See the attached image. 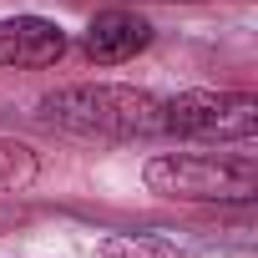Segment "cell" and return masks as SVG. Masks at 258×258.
<instances>
[{
    "label": "cell",
    "instance_id": "6da1fadb",
    "mask_svg": "<svg viewBox=\"0 0 258 258\" xmlns=\"http://www.w3.org/2000/svg\"><path fill=\"white\" fill-rule=\"evenodd\" d=\"M36 116L51 132L91 137V142H142L162 132V101L142 86H121V81L56 86L36 101Z\"/></svg>",
    "mask_w": 258,
    "mask_h": 258
},
{
    "label": "cell",
    "instance_id": "7a4b0ae2",
    "mask_svg": "<svg viewBox=\"0 0 258 258\" xmlns=\"http://www.w3.org/2000/svg\"><path fill=\"white\" fill-rule=\"evenodd\" d=\"M142 182L167 203H253L258 162L248 152H157Z\"/></svg>",
    "mask_w": 258,
    "mask_h": 258
},
{
    "label": "cell",
    "instance_id": "3957f363",
    "mask_svg": "<svg viewBox=\"0 0 258 258\" xmlns=\"http://www.w3.org/2000/svg\"><path fill=\"white\" fill-rule=\"evenodd\" d=\"M167 137L203 142H253L258 137V96L253 91H177L162 101Z\"/></svg>",
    "mask_w": 258,
    "mask_h": 258
},
{
    "label": "cell",
    "instance_id": "277c9868",
    "mask_svg": "<svg viewBox=\"0 0 258 258\" xmlns=\"http://www.w3.org/2000/svg\"><path fill=\"white\" fill-rule=\"evenodd\" d=\"M66 31L46 16H6L0 21V66L6 71H41L66 56Z\"/></svg>",
    "mask_w": 258,
    "mask_h": 258
},
{
    "label": "cell",
    "instance_id": "5b68a950",
    "mask_svg": "<svg viewBox=\"0 0 258 258\" xmlns=\"http://www.w3.org/2000/svg\"><path fill=\"white\" fill-rule=\"evenodd\" d=\"M152 46V21L137 16V11H96L86 36H81V51L96 61V66H121Z\"/></svg>",
    "mask_w": 258,
    "mask_h": 258
},
{
    "label": "cell",
    "instance_id": "8992f818",
    "mask_svg": "<svg viewBox=\"0 0 258 258\" xmlns=\"http://www.w3.org/2000/svg\"><path fill=\"white\" fill-rule=\"evenodd\" d=\"M91 253L96 258H187L172 238H157V233H106L96 238Z\"/></svg>",
    "mask_w": 258,
    "mask_h": 258
},
{
    "label": "cell",
    "instance_id": "52a82bcc",
    "mask_svg": "<svg viewBox=\"0 0 258 258\" xmlns=\"http://www.w3.org/2000/svg\"><path fill=\"white\" fill-rule=\"evenodd\" d=\"M36 177V157L21 142H0V187H26Z\"/></svg>",
    "mask_w": 258,
    "mask_h": 258
},
{
    "label": "cell",
    "instance_id": "ba28073f",
    "mask_svg": "<svg viewBox=\"0 0 258 258\" xmlns=\"http://www.w3.org/2000/svg\"><path fill=\"white\" fill-rule=\"evenodd\" d=\"M162 6H198V0H162Z\"/></svg>",
    "mask_w": 258,
    "mask_h": 258
}]
</instances>
